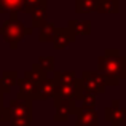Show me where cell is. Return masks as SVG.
<instances>
[{
    "label": "cell",
    "instance_id": "1",
    "mask_svg": "<svg viewBox=\"0 0 126 126\" xmlns=\"http://www.w3.org/2000/svg\"><path fill=\"white\" fill-rule=\"evenodd\" d=\"M97 72H101L102 75H113L120 80H126L125 56H121L117 48H107L104 54L97 58Z\"/></svg>",
    "mask_w": 126,
    "mask_h": 126
},
{
    "label": "cell",
    "instance_id": "2",
    "mask_svg": "<svg viewBox=\"0 0 126 126\" xmlns=\"http://www.w3.org/2000/svg\"><path fill=\"white\" fill-rule=\"evenodd\" d=\"M34 32L32 27H26L18 18V13H11L10 18L0 26V37L10 45L11 49H16L18 45L22 42L26 35H31Z\"/></svg>",
    "mask_w": 126,
    "mask_h": 126
},
{
    "label": "cell",
    "instance_id": "3",
    "mask_svg": "<svg viewBox=\"0 0 126 126\" xmlns=\"http://www.w3.org/2000/svg\"><path fill=\"white\" fill-rule=\"evenodd\" d=\"M10 110L11 126H31L32 123V101L15 97L6 105Z\"/></svg>",
    "mask_w": 126,
    "mask_h": 126
},
{
    "label": "cell",
    "instance_id": "4",
    "mask_svg": "<svg viewBox=\"0 0 126 126\" xmlns=\"http://www.w3.org/2000/svg\"><path fill=\"white\" fill-rule=\"evenodd\" d=\"M80 81L83 85V91L93 93V94H102V93H105V88H107L102 74L97 70H85L81 74Z\"/></svg>",
    "mask_w": 126,
    "mask_h": 126
},
{
    "label": "cell",
    "instance_id": "5",
    "mask_svg": "<svg viewBox=\"0 0 126 126\" xmlns=\"http://www.w3.org/2000/svg\"><path fill=\"white\" fill-rule=\"evenodd\" d=\"M54 102V121H67L69 117L77 113V110L80 109L78 102H74V101H62V99H53Z\"/></svg>",
    "mask_w": 126,
    "mask_h": 126
},
{
    "label": "cell",
    "instance_id": "6",
    "mask_svg": "<svg viewBox=\"0 0 126 126\" xmlns=\"http://www.w3.org/2000/svg\"><path fill=\"white\" fill-rule=\"evenodd\" d=\"M104 117L107 123H112V126H120L126 120V109L120 104L118 99H113L112 104L104 109Z\"/></svg>",
    "mask_w": 126,
    "mask_h": 126
},
{
    "label": "cell",
    "instance_id": "7",
    "mask_svg": "<svg viewBox=\"0 0 126 126\" xmlns=\"http://www.w3.org/2000/svg\"><path fill=\"white\" fill-rule=\"evenodd\" d=\"M81 93H83V85H81L80 78L77 81L70 85H64V86H58V93L53 99H62V101H74L78 102Z\"/></svg>",
    "mask_w": 126,
    "mask_h": 126
},
{
    "label": "cell",
    "instance_id": "8",
    "mask_svg": "<svg viewBox=\"0 0 126 126\" xmlns=\"http://www.w3.org/2000/svg\"><path fill=\"white\" fill-rule=\"evenodd\" d=\"M75 40H77V35H75V32L72 31L69 26L67 27H61V29L56 31L54 40H53V46H54V49H65Z\"/></svg>",
    "mask_w": 126,
    "mask_h": 126
},
{
    "label": "cell",
    "instance_id": "9",
    "mask_svg": "<svg viewBox=\"0 0 126 126\" xmlns=\"http://www.w3.org/2000/svg\"><path fill=\"white\" fill-rule=\"evenodd\" d=\"M18 86H19V91H18V96L16 97H21V99H27V101H32L34 102L37 99V89H38V83L29 80V78H19L18 81Z\"/></svg>",
    "mask_w": 126,
    "mask_h": 126
},
{
    "label": "cell",
    "instance_id": "10",
    "mask_svg": "<svg viewBox=\"0 0 126 126\" xmlns=\"http://www.w3.org/2000/svg\"><path fill=\"white\" fill-rule=\"evenodd\" d=\"M75 125L77 126H97V113L94 109L80 107L75 113Z\"/></svg>",
    "mask_w": 126,
    "mask_h": 126
},
{
    "label": "cell",
    "instance_id": "11",
    "mask_svg": "<svg viewBox=\"0 0 126 126\" xmlns=\"http://www.w3.org/2000/svg\"><path fill=\"white\" fill-rule=\"evenodd\" d=\"M58 93V85L53 78H45L43 81L38 83L37 89V99L35 101H46L49 97H54Z\"/></svg>",
    "mask_w": 126,
    "mask_h": 126
},
{
    "label": "cell",
    "instance_id": "12",
    "mask_svg": "<svg viewBox=\"0 0 126 126\" xmlns=\"http://www.w3.org/2000/svg\"><path fill=\"white\" fill-rule=\"evenodd\" d=\"M56 31H58V27H56L53 22L45 21L40 27H38V40H40L42 43H46V42L53 43L54 35H56Z\"/></svg>",
    "mask_w": 126,
    "mask_h": 126
},
{
    "label": "cell",
    "instance_id": "13",
    "mask_svg": "<svg viewBox=\"0 0 126 126\" xmlns=\"http://www.w3.org/2000/svg\"><path fill=\"white\" fill-rule=\"evenodd\" d=\"M53 80L56 81L58 86H64V85H70L74 81H77L78 78H77L75 70H54Z\"/></svg>",
    "mask_w": 126,
    "mask_h": 126
},
{
    "label": "cell",
    "instance_id": "14",
    "mask_svg": "<svg viewBox=\"0 0 126 126\" xmlns=\"http://www.w3.org/2000/svg\"><path fill=\"white\" fill-rule=\"evenodd\" d=\"M19 78H18V72L16 70H3V74L0 75V85H2L3 93H10V89L15 85H18Z\"/></svg>",
    "mask_w": 126,
    "mask_h": 126
},
{
    "label": "cell",
    "instance_id": "15",
    "mask_svg": "<svg viewBox=\"0 0 126 126\" xmlns=\"http://www.w3.org/2000/svg\"><path fill=\"white\" fill-rule=\"evenodd\" d=\"M96 11L101 15H115L120 11V0H99Z\"/></svg>",
    "mask_w": 126,
    "mask_h": 126
},
{
    "label": "cell",
    "instance_id": "16",
    "mask_svg": "<svg viewBox=\"0 0 126 126\" xmlns=\"http://www.w3.org/2000/svg\"><path fill=\"white\" fill-rule=\"evenodd\" d=\"M67 26L75 32V35H89L91 34V21L89 19H83V21L70 19Z\"/></svg>",
    "mask_w": 126,
    "mask_h": 126
},
{
    "label": "cell",
    "instance_id": "17",
    "mask_svg": "<svg viewBox=\"0 0 126 126\" xmlns=\"http://www.w3.org/2000/svg\"><path fill=\"white\" fill-rule=\"evenodd\" d=\"M31 16H32V27L38 29L46 21V0L42 2L38 6H35V10L31 13Z\"/></svg>",
    "mask_w": 126,
    "mask_h": 126
},
{
    "label": "cell",
    "instance_id": "18",
    "mask_svg": "<svg viewBox=\"0 0 126 126\" xmlns=\"http://www.w3.org/2000/svg\"><path fill=\"white\" fill-rule=\"evenodd\" d=\"M22 11V0H0V13Z\"/></svg>",
    "mask_w": 126,
    "mask_h": 126
},
{
    "label": "cell",
    "instance_id": "19",
    "mask_svg": "<svg viewBox=\"0 0 126 126\" xmlns=\"http://www.w3.org/2000/svg\"><path fill=\"white\" fill-rule=\"evenodd\" d=\"M24 78H29V80L35 81V83H40V81H43L46 78V72L43 70L38 64H34L31 70L24 72Z\"/></svg>",
    "mask_w": 126,
    "mask_h": 126
},
{
    "label": "cell",
    "instance_id": "20",
    "mask_svg": "<svg viewBox=\"0 0 126 126\" xmlns=\"http://www.w3.org/2000/svg\"><path fill=\"white\" fill-rule=\"evenodd\" d=\"M99 0H75V11L77 13H91L97 10Z\"/></svg>",
    "mask_w": 126,
    "mask_h": 126
},
{
    "label": "cell",
    "instance_id": "21",
    "mask_svg": "<svg viewBox=\"0 0 126 126\" xmlns=\"http://www.w3.org/2000/svg\"><path fill=\"white\" fill-rule=\"evenodd\" d=\"M78 105L83 109H94L96 105V94L93 93H88V91H83L78 99Z\"/></svg>",
    "mask_w": 126,
    "mask_h": 126
},
{
    "label": "cell",
    "instance_id": "22",
    "mask_svg": "<svg viewBox=\"0 0 126 126\" xmlns=\"http://www.w3.org/2000/svg\"><path fill=\"white\" fill-rule=\"evenodd\" d=\"M37 64L40 65V67L46 72V74L54 70V58H53V56H40Z\"/></svg>",
    "mask_w": 126,
    "mask_h": 126
},
{
    "label": "cell",
    "instance_id": "23",
    "mask_svg": "<svg viewBox=\"0 0 126 126\" xmlns=\"http://www.w3.org/2000/svg\"><path fill=\"white\" fill-rule=\"evenodd\" d=\"M42 2H45V0H22V13L31 15L35 10V6H38Z\"/></svg>",
    "mask_w": 126,
    "mask_h": 126
},
{
    "label": "cell",
    "instance_id": "24",
    "mask_svg": "<svg viewBox=\"0 0 126 126\" xmlns=\"http://www.w3.org/2000/svg\"><path fill=\"white\" fill-rule=\"evenodd\" d=\"M125 62H126V53H125Z\"/></svg>",
    "mask_w": 126,
    "mask_h": 126
}]
</instances>
